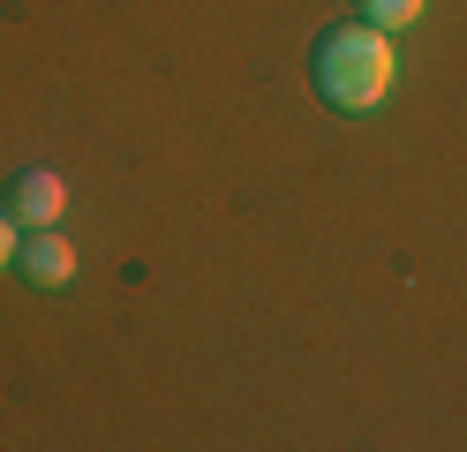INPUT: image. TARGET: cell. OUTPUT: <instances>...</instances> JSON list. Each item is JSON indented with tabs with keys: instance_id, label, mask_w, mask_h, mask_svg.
<instances>
[{
	"instance_id": "5",
	"label": "cell",
	"mask_w": 467,
	"mask_h": 452,
	"mask_svg": "<svg viewBox=\"0 0 467 452\" xmlns=\"http://www.w3.org/2000/svg\"><path fill=\"white\" fill-rule=\"evenodd\" d=\"M0 264H16V211L0 204Z\"/></svg>"
},
{
	"instance_id": "3",
	"label": "cell",
	"mask_w": 467,
	"mask_h": 452,
	"mask_svg": "<svg viewBox=\"0 0 467 452\" xmlns=\"http://www.w3.org/2000/svg\"><path fill=\"white\" fill-rule=\"evenodd\" d=\"M16 271H23L31 287H68V271H76V249H68V241L53 234V226H38V234L16 249Z\"/></svg>"
},
{
	"instance_id": "4",
	"label": "cell",
	"mask_w": 467,
	"mask_h": 452,
	"mask_svg": "<svg viewBox=\"0 0 467 452\" xmlns=\"http://www.w3.org/2000/svg\"><path fill=\"white\" fill-rule=\"evenodd\" d=\"M355 8H362V23H377V30H407L430 0H355Z\"/></svg>"
},
{
	"instance_id": "1",
	"label": "cell",
	"mask_w": 467,
	"mask_h": 452,
	"mask_svg": "<svg viewBox=\"0 0 467 452\" xmlns=\"http://www.w3.org/2000/svg\"><path fill=\"white\" fill-rule=\"evenodd\" d=\"M309 76H317V99L332 113H369L392 83V30L377 23H332L309 53Z\"/></svg>"
},
{
	"instance_id": "2",
	"label": "cell",
	"mask_w": 467,
	"mask_h": 452,
	"mask_svg": "<svg viewBox=\"0 0 467 452\" xmlns=\"http://www.w3.org/2000/svg\"><path fill=\"white\" fill-rule=\"evenodd\" d=\"M8 211H16V226H53V219L68 211V181H61V173H46V166L16 173V189H8Z\"/></svg>"
}]
</instances>
